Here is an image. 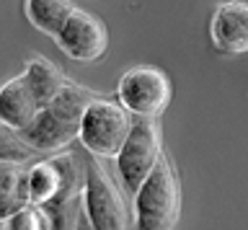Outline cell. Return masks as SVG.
Returning <instances> with one entry per match:
<instances>
[{
	"label": "cell",
	"instance_id": "1",
	"mask_svg": "<svg viewBox=\"0 0 248 230\" xmlns=\"http://www.w3.org/2000/svg\"><path fill=\"white\" fill-rule=\"evenodd\" d=\"M181 215V184L173 160L166 153L158 166L135 191V225L132 230H173Z\"/></svg>",
	"mask_w": 248,
	"mask_h": 230
},
{
	"label": "cell",
	"instance_id": "2",
	"mask_svg": "<svg viewBox=\"0 0 248 230\" xmlns=\"http://www.w3.org/2000/svg\"><path fill=\"white\" fill-rule=\"evenodd\" d=\"M132 114L122 104L108 98H93L80 119L83 148L96 158H116L132 129Z\"/></svg>",
	"mask_w": 248,
	"mask_h": 230
},
{
	"label": "cell",
	"instance_id": "3",
	"mask_svg": "<svg viewBox=\"0 0 248 230\" xmlns=\"http://www.w3.org/2000/svg\"><path fill=\"white\" fill-rule=\"evenodd\" d=\"M83 212L93 230H129V215L122 191L96 155L85 163Z\"/></svg>",
	"mask_w": 248,
	"mask_h": 230
},
{
	"label": "cell",
	"instance_id": "4",
	"mask_svg": "<svg viewBox=\"0 0 248 230\" xmlns=\"http://www.w3.org/2000/svg\"><path fill=\"white\" fill-rule=\"evenodd\" d=\"M160 155L163 148H160L158 122L150 117H135L127 140H124L119 155H116V168H119L122 184L129 194H135L142 186V181L158 166Z\"/></svg>",
	"mask_w": 248,
	"mask_h": 230
},
{
	"label": "cell",
	"instance_id": "5",
	"mask_svg": "<svg viewBox=\"0 0 248 230\" xmlns=\"http://www.w3.org/2000/svg\"><path fill=\"white\" fill-rule=\"evenodd\" d=\"M116 96L132 117L158 119L168 109L173 91H170V78L163 70L153 65H137L119 78Z\"/></svg>",
	"mask_w": 248,
	"mask_h": 230
},
{
	"label": "cell",
	"instance_id": "6",
	"mask_svg": "<svg viewBox=\"0 0 248 230\" xmlns=\"http://www.w3.org/2000/svg\"><path fill=\"white\" fill-rule=\"evenodd\" d=\"M54 42L75 62H96L108 49V31L98 16L75 8Z\"/></svg>",
	"mask_w": 248,
	"mask_h": 230
},
{
	"label": "cell",
	"instance_id": "7",
	"mask_svg": "<svg viewBox=\"0 0 248 230\" xmlns=\"http://www.w3.org/2000/svg\"><path fill=\"white\" fill-rule=\"evenodd\" d=\"M212 44L222 55H246L248 52V3L225 0L212 13L209 24Z\"/></svg>",
	"mask_w": 248,
	"mask_h": 230
},
{
	"label": "cell",
	"instance_id": "8",
	"mask_svg": "<svg viewBox=\"0 0 248 230\" xmlns=\"http://www.w3.org/2000/svg\"><path fill=\"white\" fill-rule=\"evenodd\" d=\"M18 135L36 153H54V150H62L67 145H73L80 137V124L57 114L52 106H44V109H39L34 122L29 127H23Z\"/></svg>",
	"mask_w": 248,
	"mask_h": 230
},
{
	"label": "cell",
	"instance_id": "9",
	"mask_svg": "<svg viewBox=\"0 0 248 230\" xmlns=\"http://www.w3.org/2000/svg\"><path fill=\"white\" fill-rule=\"evenodd\" d=\"M39 109H42V104L34 96L29 80L23 78V73L11 78L0 88V124L21 132L23 127H29L34 122Z\"/></svg>",
	"mask_w": 248,
	"mask_h": 230
},
{
	"label": "cell",
	"instance_id": "10",
	"mask_svg": "<svg viewBox=\"0 0 248 230\" xmlns=\"http://www.w3.org/2000/svg\"><path fill=\"white\" fill-rule=\"evenodd\" d=\"M31 207L29 166L18 160H0V220H8Z\"/></svg>",
	"mask_w": 248,
	"mask_h": 230
},
{
	"label": "cell",
	"instance_id": "11",
	"mask_svg": "<svg viewBox=\"0 0 248 230\" xmlns=\"http://www.w3.org/2000/svg\"><path fill=\"white\" fill-rule=\"evenodd\" d=\"M23 11H26V18L31 21V26L46 36H52V39H57V34L62 31L70 13L75 11V5L70 0H26Z\"/></svg>",
	"mask_w": 248,
	"mask_h": 230
},
{
	"label": "cell",
	"instance_id": "12",
	"mask_svg": "<svg viewBox=\"0 0 248 230\" xmlns=\"http://www.w3.org/2000/svg\"><path fill=\"white\" fill-rule=\"evenodd\" d=\"M23 78L29 80L34 96L39 98V104H42V109L65 88V83H67L62 70L46 57H31L26 70H23Z\"/></svg>",
	"mask_w": 248,
	"mask_h": 230
},
{
	"label": "cell",
	"instance_id": "13",
	"mask_svg": "<svg viewBox=\"0 0 248 230\" xmlns=\"http://www.w3.org/2000/svg\"><path fill=\"white\" fill-rule=\"evenodd\" d=\"M36 155V150L26 145V140L16 132V129L0 124V160H18V163H26Z\"/></svg>",
	"mask_w": 248,
	"mask_h": 230
},
{
	"label": "cell",
	"instance_id": "14",
	"mask_svg": "<svg viewBox=\"0 0 248 230\" xmlns=\"http://www.w3.org/2000/svg\"><path fill=\"white\" fill-rule=\"evenodd\" d=\"M44 228H46L44 212L34 204L21 210L18 215H13V217L0 220V230H44Z\"/></svg>",
	"mask_w": 248,
	"mask_h": 230
},
{
	"label": "cell",
	"instance_id": "15",
	"mask_svg": "<svg viewBox=\"0 0 248 230\" xmlns=\"http://www.w3.org/2000/svg\"><path fill=\"white\" fill-rule=\"evenodd\" d=\"M78 230H93L88 217H85V212H80V220H78Z\"/></svg>",
	"mask_w": 248,
	"mask_h": 230
}]
</instances>
